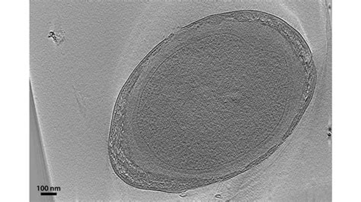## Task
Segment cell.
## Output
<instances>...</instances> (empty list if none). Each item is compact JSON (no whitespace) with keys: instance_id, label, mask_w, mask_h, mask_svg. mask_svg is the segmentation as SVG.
I'll return each instance as SVG.
<instances>
[{"instance_id":"6da1fadb","label":"cell","mask_w":361,"mask_h":202,"mask_svg":"<svg viewBox=\"0 0 361 202\" xmlns=\"http://www.w3.org/2000/svg\"><path fill=\"white\" fill-rule=\"evenodd\" d=\"M58 34H59V32H56H56H51L49 37L50 38H53L54 41L57 43V45H59L64 40V34L61 35Z\"/></svg>"}]
</instances>
